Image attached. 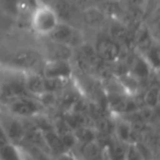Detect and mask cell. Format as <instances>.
Segmentation results:
<instances>
[{
	"mask_svg": "<svg viewBox=\"0 0 160 160\" xmlns=\"http://www.w3.org/2000/svg\"><path fill=\"white\" fill-rule=\"evenodd\" d=\"M44 58L42 53L34 48H20L12 52L3 60H1L0 67H5L12 70L29 72L40 71Z\"/></svg>",
	"mask_w": 160,
	"mask_h": 160,
	"instance_id": "obj_1",
	"label": "cell"
},
{
	"mask_svg": "<svg viewBox=\"0 0 160 160\" xmlns=\"http://www.w3.org/2000/svg\"><path fill=\"white\" fill-rule=\"evenodd\" d=\"M58 17L54 7L38 1L31 11V27L38 35L48 38L59 23Z\"/></svg>",
	"mask_w": 160,
	"mask_h": 160,
	"instance_id": "obj_2",
	"label": "cell"
},
{
	"mask_svg": "<svg viewBox=\"0 0 160 160\" xmlns=\"http://www.w3.org/2000/svg\"><path fill=\"white\" fill-rule=\"evenodd\" d=\"M2 109L20 118H33L45 113V109L40 101L34 97L22 96L16 97L3 103Z\"/></svg>",
	"mask_w": 160,
	"mask_h": 160,
	"instance_id": "obj_3",
	"label": "cell"
},
{
	"mask_svg": "<svg viewBox=\"0 0 160 160\" xmlns=\"http://www.w3.org/2000/svg\"><path fill=\"white\" fill-rule=\"evenodd\" d=\"M0 124L11 144L21 146L25 139V128L23 118L0 109Z\"/></svg>",
	"mask_w": 160,
	"mask_h": 160,
	"instance_id": "obj_4",
	"label": "cell"
},
{
	"mask_svg": "<svg viewBox=\"0 0 160 160\" xmlns=\"http://www.w3.org/2000/svg\"><path fill=\"white\" fill-rule=\"evenodd\" d=\"M49 40L55 41V42L62 43L64 45L71 47L72 49H76L85 43L82 33L71 25L68 22L59 21L57 27L54 29V31L49 34Z\"/></svg>",
	"mask_w": 160,
	"mask_h": 160,
	"instance_id": "obj_5",
	"label": "cell"
},
{
	"mask_svg": "<svg viewBox=\"0 0 160 160\" xmlns=\"http://www.w3.org/2000/svg\"><path fill=\"white\" fill-rule=\"evenodd\" d=\"M40 72L45 78H73L75 67L69 60H44Z\"/></svg>",
	"mask_w": 160,
	"mask_h": 160,
	"instance_id": "obj_6",
	"label": "cell"
},
{
	"mask_svg": "<svg viewBox=\"0 0 160 160\" xmlns=\"http://www.w3.org/2000/svg\"><path fill=\"white\" fill-rule=\"evenodd\" d=\"M94 48L100 59L109 65L118 62L122 57L123 51H124L115 41H113L108 35L98 40L97 44L94 45Z\"/></svg>",
	"mask_w": 160,
	"mask_h": 160,
	"instance_id": "obj_7",
	"label": "cell"
},
{
	"mask_svg": "<svg viewBox=\"0 0 160 160\" xmlns=\"http://www.w3.org/2000/svg\"><path fill=\"white\" fill-rule=\"evenodd\" d=\"M73 54H75V49H72L71 47L48 38V42L45 44L44 53L42 55L44 60H69L71 62Z\"/></svg>",
	"mask_w": 160,
	"mask_h": 160,
	"instance_id": "obj_8",
	"label": "cell"
},
{
	"mask_svg": "<svg viewBox=\"0 0 160 160\" xmlns=\"http://www.w3.org/2000/svg\"><path fill=\"white\" fill-rule=\"evenodd\" d=\"M114 138L124 145L136 144L138 142V133L132 124L122 118H118L115 120Z\"/></svg>",
	"mask_w": 160,
	"mask_h": 160,
	"instance_id": "obj_9",
	"label": "cell"
},
{
	"mask_svg": "<svg viewBox=\"0 0 160 160\" xmlns=\"http://www.w3.org/2000/svg\"><path fill=\"white\" fill-rule=\"evenodd\" d=\"M24 87L30 96L38 98L46 92L45 77L40 71H29L24 75Z\"/></svg>",
	"mask_w": 160,
	"mask_h": 160,
	"instance_id": "obj_10",
	"label": "cell"
},
{
	"mask_svg": "<svg viewBox=\"0 0 160 160\" xmlns=\"http://www.w3.org/2000/svg\"><path fill=\"white\" fill-rule=\"evenodd\" d=\"M78 151L79 160H105L104 150L97 142L78 144L73 151Z\"/></svg>",
	"mask_w": 160,
	"mask_h": 160,
	"instance_id": "obj_11",
	"label": "cell"
},
{
	"mask_svg": "<svg viewBox=\"0 0 160 160\" xmlns=\"http://www.w3.org/2000/svg\"><path fill=\"white\" fill-rule=\"evenodd\" d=\"M142 105L151 110H156L159 105L160 99V88L157 83L150 85L145 89L144 93L142 92Z\"/></svg>",
	"mask_w": 160,
	"mask_h": 160,
	"instance_id": "obj_12",
	"label": "cell"
},
{
	"mask_svg": "<svg viewBox=\"0 0 160 160\" xmlns=\"http://www.w3.org/2000/svg\"><path fill=\"white\" fill-rule=\"evenodd\" d=\"M0 160H29V158L20 146L10 142L0 149Z\"/></svg>",
	"mask_w": 160,
	"mask_h": 160,
	"instance_id": "obj_13",
	"label": "cell"
},
{
	"mask_svg": "<svg viewBox=\"0 0 160 160\" xmlns=\"http://www.w3.org/2000/svg\"><path fill=\"white\" fill-rule=\"evenodd\" d=\"M75 138L77 139L78 144H87V142H96L97 131L91 125H82L72 131Z\"/></svg>",
	"mask_w": 160,
	"mask_h": 160,
	"instance_id": "obj_14",
	"label": "cell"
},
{
	"mask_svg": "<svg viewBox=\"0 0 160 160\" xmlns=\"http://www.w3.org/2000/svg\"><path fill=\"white\" fill-rule=\"evenodd\" d=\"M125 160H146L139 142L125 145Z\"/></svg>",
	"mask_w": 160,
	"mask_h": 160,
	"instance_id": "obj_15",
	"label": "cell"
},
{
	"mask_svg": "<svg viewBox=\"0 0 160 160\" xmlns=\"http://www.w3.org/2000/svg\"><path fill=\"white\" fill-rule=\"evenodd\" d=\"M105 16L101 12L100 9H89L85 12V16H83V19H85L86 23L91 27H98L101 23L103 22Z\"/></svg>",
	"mask_w": 160,
	"mask_h": 160,
	"instance_id": "obj_16",
	"label": "cell"
},
{
	"mask_svg": "<svg viewBox=\"0 0 160 160\" xmlns=\"http://www.w3.org/2000/svg\"><path fill=\"white\" fill-rule=\"evenodd\" d=\"M0 8L10 14H17L20 10L19 0H0Z\"/></svg>",
	"mask_w": 160,
	"mask_h": 160,
	"instance_id": "obj_17",
	"label": "cell"
},
{
	"mask_svg": "<svg viewBox=\"0 0 160 160\" xmlns=\"http://www.w3.org/2000/svg\"><path fill=\"white\" fill-rule=\"evenodd\" d=\"M55 160H79L73 152H65L54 158Z\"/></svg>",
	"mask_w": 160,
	"mask_h": 160,
	"instance_id": "obj_18",
	"label": "cell"
},
{
	"mask_svg": "<svg viewBox=\"0 0 160 160\" xmlns=\"http://www.w3.org/2000/svg\"><path fill=\"white\" fill-rule=\"evenodd\" d=\"M8 144H10V142H9V139H8L7 135H6L5 131H3L2 126L0 124V149Z\"/></svg>",
	"mask_w": 160,
	"mask_h": 160,
	"instance_id": "obj_19",
	"label": "cell"
},
{
	"mask_svg": "<svg viewBox=\"0 0 160 160\" xmlns=\"http://www.w3.org/2000/svg\"><path fill=\"white\" fill-rule=\"evenodd\" d=\"M19 1H20V7L24 6V7L31 9V11H32V9L36 6V3L38 2V0H19Z\"/></svg>",
	"mask_w": 160,
	"mask_h": 160,
	"instance_id": "obj_20",
	"label": "cell"
},
{
	"mask_svg": "<svg viewBox=\"0 0 160 160\" xmlns=\"http://www.w3.org/2000/svg\"><path fill=\"white\" fill-rule=\"evenodd\" d=\"M1 93H2V81L0 79V98H1Z\"/></svg>",
	"mask_w": 160,
	"mask_h": 160,
	"instance_id": "obj_21",
	"label": "cell"
},
{
	"mask_svg": "<svg viewBox=\"0 0 160 160\" xmlns=\"http://www.w3.org/2000/svg\"><path fill=\"white\" fill-rule=\"evenodd\" d=\"M1 108H2V107H1V103H0V109H1Z\"/></svg>",
	"mask_w": 160,
	"mask_h": 160,
	"instance_id": "obj_22",
	"label": "cell"
}]
</instances>
